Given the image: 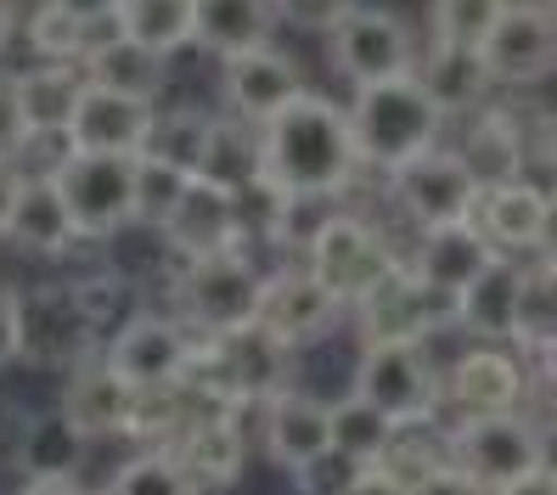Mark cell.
Masks as SVG:
<instances>
[{"instance_id":"cell-8","label":"cell","mask_w":557,"mask_h":495,"mask_svg":"<svg viewBox=\"0 0 557 495\" xmlns=\"http://www.w3.org/2000/svg\"><path fill=\"white\" fill-rule=\"evenodd\" d=\"M388 422H429L440 406V372L422 344H367L355 367V388Z\"/></svg>"},{"instance_id":"cell-29","label":"cell","mask_w":557,"mask_h":495,"mask_svg":"<svg viewBox=\"0 0 557 495\" xmlns=\"http://www.w3.org/2000/svg\"><path fill=\"white\" fill-rule=\"evenodd\" d=\"M253 175H259V129L232 119V113L209 119V147H203V163H198V181H209L220 191H237Z\"/></svg>"},{"instance_id":"cell-22","label":"cell","mask_w":557,"mask_h":495,"mask_svg":"<svg viewBox=\"0 0 557 495\" xmlns=\"http://www.w3.org/2000/svg\"><path fill=\"white\" fill-rule=\"evenodd\" d=\"M265 406V450L271 461H282V468H299V461H310L315 450L333 445V422H326V406L310 400V394L299 388H276Z\"/></svg>"},{"instance_id":"cell-30","label":"cell","mask_w":557,"mask_h":495,"mask_svg":"<svg viewBox=\"0 0 557 495\" xmlns=\"http://www.w3.org/2000/svg\"><path fill=\"white\" fill-rule=\"evenodd\" d=\"M293 231V197L265 181V175H253L232 191V243L248 248V243H276Z\"/></svg>"},{"instance_id":"cell-10","label":"cell","mask_w":557,"mask_h":495,"mask_svg":"<svg viewBox=\"0 0 557 495\" xmlns=\"http://www.w3.org/2000/svg\"><path fill=\"white\" fill-rule=\"evenodd\" d=\"M191 349H198V338H191L181 321H170V315H129L113 333L102 360L141 394V388L181 383L186 367H191Z\"/></svg>"},{"instance_id":"cell-46","label":"cell","mask_w":557,"mask_h":495,"mask_svg":"<svg viewBox=\"0 0 557 495\" xmlns=\"http://www.w3.org/2000/svg\"><path fill=\"white\" fill-rule=\"evenodd\" d=\"M17 355V305L0 299V360Z\"/></svg>"},{"instance_id":"cell-17","label":"cell","mask_w":557,"mask_h":495,"mask_svg":"<svg viewBox=\"0 0 557 495\" xmlns=\"http://www.w3.org/2000/svg\"><path fill=\"white\" fill-rule=\"evenodd\" d=\"M147 119H152V102H136V96H119V90H102V85H85L62 136H69L74 152H124V158H136L141 136H147Z\"/></svg>"},{"instance_id":"cell-47","label":"cell","mask_w":557,"mask_h":495,"mask_svg":"<svg viewBox=\"0 0 557 495\" xmlns=\"http://www.w3.org/2000/svg\"><path fill=\"white\" fill-rule=\"evenodd\" d=\"M17 495H85L74 479H28Z\"/></svg>"},{"instance_id":"cell-11","label":"cell","mask_w":557,"mask_h":495,"mask_svg":"<svg viewBox=\"0 0 557 495\" xmlns=\"http://www.w3.org/2000/svg\"><path fill=\"white\" fill-rule=\"evenodd\" d=\"M388 186H395L400 209H406L422 231L468 220V214H473V197H479V181L468 175V163L456 158V152H440V147L406 158L400 170H388Z\"/></svg>"},{"instance_id":"cell-23","label":"cell","mask_w":557,"mask_h":495,"mask_svg":"<svg viewBox=\"0 0 557 495\" xmlns=\"http://www.w3.org/2000/svg\"><path fill=\"white\" fill-rule=\"evenodd\" d=\"M12 90H17V113L28 136H62L85 90V74L79 62H40L28 74H12Z\"/></svg>"},{"instance_id":"cell-3","label":"cell","mask_w":557,"mask_h":495,"mask_svg":"<svg viewBox=\"0 0 557 495\" xmlns=\"http://www.w3.org/2000/svg\"><path fill=\"white\" fill-rule=\"evenodd\" d=\"M400 259L388 253L383 243V231H372L367 220H355V214H321L315 231H310V243H305V271L333 293V305H360L367 293L395 271Z\"/></svg>"},{"instance_id":"cell-48","label":"cell","mask_w":557,"mask_h":495,"mask_svg":"<svg viewBox=\"0 0 557 495\" xmlns=\"http://www.w3.org/2000/svg\"><path fill=\"white\" fill-rule=\"evenodd\" d=\"M12 197H17V170H12V163H0V225H7Z\"/></svg>"},{"instance_id":"cell-25","label":"cell","mask_w":557,"mask_h":495,"mask_svg":"<svg viewBox=\"0 0 557 495\" xmlns=\"http://www.w3.org/2000/svg\"><path fill=\"white\" fill-rule=\"evenodd\" d=\"M79 74H85V85H102V90H119V96H136V102H152L158 85H163V57L141 51L136 40H124L113 28V35H102L79 57Z\"/></svg>"},{"instance_id":"cell-26","label":"cell","mask_w":557,"mask_h":495,"mask_svg":"<svg viewBox=\"0 0 557 495\" xmlns=\"http://www.w3.org/2000/svg\"><path fill=\"white\" fill-rule=\"evenodd\" d=\"M411 79L422 85V96L440 108V113H462V108H479L484 96V69H479V51L468 46H445L434 40L429 57H422V69H411Z\"/></svg>"},{"instance_id":"cell-19","label":"cell","mask_w":557,"mask_h":495,"mask_svg":"<svg viewBox=\"0 0 557 495\" xmlns=\"http://www.w3.org/2000/svg\"><path fill=\"white\" fill-rule=\"evenodd\" d=\"M0 237H12L28 253H69L79 243V231H74L69 209H62L51 175H17V197H12V209H7Z\"/></svg>"},{"instance_id":"cell-36","label":"cell","mask_w":557,"mask_h":495,"mask_svg":"<svg viewBox=\"0 0 557 495\" xmlns=\"http://www.w3.org/2000/svg\"><path fill=\"white\" fill-rule=\"evenodd\" d=\"M108 495H191V479L181 473V461H175L170 450L152 445V450H141V456H129L124 468L113 473Z\"/></svg>"},{"instance_id":"cell-40","label":"cell","mask_w":557,"mask_h":495,"mask_svg":"<svg viewBox=\"0 0 557 495\" xmlns=\"http://www.w3.org/2000/svg\"><path fill=\"white\" fill-rule=\"evenodd\" d=\"M355 7V0H271V12H276V23H293V28H333L344 12Z\"/></svg>"},{"instance_id":"cell-43","label":"cell","mask_w":557,"mask_h":495,"mask_svg":"<svg viewBox=\"0 0 557 495\" xmlns=\"http://www.w3.org/2000/svg\"><path fill=\"white\" fill-rule=\"evenodd\" d=\"M344 495H411V484H406V479H395L388 468H377V461H367V468L355 473V484H349Z\"/></svg>"},{"instance_id":"cell-18","label":"cell","mask_w":557,"mask_h":495,"mask_svg":"<svg viewBox=\"0 0 557 495\" xmlns=\"http://www.w3.org/2000/svg\"><path fill=\"white\" fill-rule=\"evenodd\" d=\"M175 461H181V473L191 479V490H225V484H237L243 473V461H248V440H243V428L232 411H209L198 422H186L181 434L163 445Z\"/></svg>"},{"instance_id":"cell-45","label":"cell","mask_w":557,"mask_h":495,"mask_svg":"<svg viewBox=\"0 0 557 495\" xmlns=\"http://www.w3.org/2000/svg\"><path fill=\"white\" fill-rule=\"evenodd\" d=\"M490 495H557V479H552V468H535V473H523V479L490 490Z\"/></svg>"},{"instance_id":"cell-32","label":"cell","mask_w":557,"mask_h":495,"mask_svg":"<svg viewBox=\"0 0 557 495\" xmlns=\"http://www.w3.org/2000/svg\"><path fill=\"white\" fill-rule=\"evenodd\" d=\"M85 445H90V440L79 434L69 417L46 411V417H35V428L23 434V468H28V479H74Z\"/></svg>"},{"instance_id":"cell-31","label":"cell","mask_w":557,"mask_h":495,"mask_svg":"<svg viewBox=\"0 0 557 495\" xmlns=\"http://www.w3.org/2000/svg\"><path fill=\"white\" fill-rule=\"evenodd\" d=\"M209 147V113H191V108H170V113H152L147 119V136H141V158L158 163H175L181 175H198Z\"/></svg>"},{"instance_id":"cell-35","label":"cell","mask_w":557,"mask_h":495,"mask_svg":"<svg viewBox=\"0 0 557 495\" xmlns=\"http://www.w3.org/2000/svg\"><path fill=\"white\" fill-rule=\"evenodd\" d=\"M326 422H333V450L355 456V461H377L388 434H395V422H388L377 406H367L360 394H349V400L326 406Z\"/></svg>"},{"instance_id":"cell-21","label":"cell","mask_w":557,"mask_h":495,"mask_svg":"<svg viewBox=\"0 0 557 495\" xmlns=\"http://www.w3.org/2000/svg\"><path fill=\"white\" fill-rule=\"evenodd\" d=\"M158 231H163V237H170V248L186 253V259L237 248V243H232V191H220V186H209V181L191 175L186 191H181V203L170 209V220H163Z\"/></svg>"},{"instance_id":"cell-1","label":"cell","mask_w":557,"mask_h":495,"mask_svg":"<svg viewBox=\"0 0 557 495\" xmlns=\"http://www.w3.org/2000/svg\"><path fill=\"white\" fill-rule=\"evenodd\" d=\"M355 170L360 163L344 108L326 96L305 90L259 124V175L276 181L287 197H338Z\"/></svg>"},{"instance_id":"cell-4","label":"cell","mask_w":557,"mask_h":495,"mask_svg":"<svg viewBox=\"0 0 557 495\" xmlns=\"http://www.w3.org/2000/svg\"><path fill=\"white\" fill-rule=\"evenodd\" d=\"M259 265L243 248H220V253H198L186 259L181 271V310L186 326H198L203 338L214 333H232V326H248L259 315Z\"/></svg>"},{"instance_id":"cell-5","label":"cell","mask_w":557,"mask_h":495,"mask_svg":"<svg viewBox=\"0 0 557 495\" xmlns=\"http://www.w3.org/2000/svg\"><path fill=\"white\" fill-rule=\"evenodd\" d=\"M129 181H136V158L124 152H69L51 170V186L79 237H113L136 220Z\"/></svg>"},{"instance_id":"cell-7","label":"cell","mask_w":557,"mask_h":495,"mask_svg":"<svg viewBox=\"0 0 557 495\" xmlns=\"http://www.w3.org/2000/svg\"><path fill=\"white\" fill-rule=\"evenodd\" d=\"M326 51H333V69L360 90V85H383V79H406L417 69V40L411 28L383 12V7H355L326 28Z\"/></svg>"},{"instance_id":"cell-15","label":"cell","mask_w":557,"mask_h":495,"mask_svg":"<svg viewBox=\"0 0 557 495\" xmlns=\"http://www.w3.org/2000/svg\"><path fill=\"white\" fill-rule=\"evenodd\" d=\"M530 394V372L518 367V355H507L502 344H479L450 367V378L440 383V400H450L462 417H496V411H518Z\"/></svg>"},{"instance_id":"cell-38","label":"cell","mask_w":557,"mask_h":495,"mask_svg":"<svg viewBox=\"0 0 557 495\" xmlns=\"http://www.w3.org/2000/svg\"><path fill=\"white\" fill-rule=\"evenodd\" d=\"M502 0H434V40L445 46H479L484 28L496 23Z\"/></svg>"},{"instance_id":"cell-24","label":"cell","mask_w":557,"mask_h":495,"mask_svg":"<svg viewBox=\"0 0 557 495\" xmlns=\"http://www.w3.org/2000/svg\"><path fill=\"white\" fill-rule=\"evenodd\" d=\"M276 12L271 0H191V40L214 57H237L253 46H271Z\"/></svg>"},{"instance_id":"cell-16","label":"cell","mask_w":557,"mask_h":495,"mask_svg":"<svg viewBox=\"0 0 557 495\" xmlns=\"http://www.w3.org/2000/svg\"><path fill=\"white\" fill-rule=\"evenodd\" d=\"M265 333H276L287 349H299L310 338H321L326 326L338 321V305L333 293H326L305 265H293L282 276H265V287H259V315H253Z\"/></svg>"},{"instance_id":"cell-14","label":"cell","mask_w":557,"mask_h":495,"mask_svg":"<svg viewBox=\"0 0 557 495\" xmlns=\"http://www.w3.org/2000/svg\"><path fill=\"white\" fill-rule=\"evenodd\" d=\"M468 220L496 253H518V248H541L546 243L552 203H546V186L523 181V175H507V181L479 186Z\"/></svg>"},{"instance_id":"cell-33","label":"cell","mask_w":557,"mask_h":495,"mask_svg":"<svg viewBox=\"0 0 557 495\" xmlns=\"http://www.w3.org/2000/svg\"><path fill=\"white\" fill-rule=\"evenodd\" d=\"M102 35H113V23H79L62 7H51V0L28 17V46H35L46 62H79Z\"/></svg>"},{"instance_id":"cell-39","label":"cell","mask_w":557,"mask_h":495,"mask_svg":"<svg viewBox=\"0 0 557 495\" xmlns=\"http://www.w3.org/2000/svg\"><path fill=\"white\" fill-rule=\"evenodd\" d=\"M360 468H367V461H355V456H344V450L326 445V450H315L310 461H299V468H293V484H299V495H344Z\"/></svg>"},{"instance_id":"cell-34","label":"cell","mask_w":557,"mask_h":495,"mask_svg":"<svg viewBox=\"0 0 557 495\" xmlns=\"http://www.w3.org/2000/svg\"><path fill=\"white\" fill-rule=\"evenodd\" d=\"M552 305H557V293H552V265L541 259V265L530 271H518V299H512V344L523 349H552Z\"/></svg>"},{"instance_id":"cell-20","label":"cell","mask_w":557,"mask_h":495,"mask_svg":"<svg viewBox=\"0 0 557 495\" xmlns=\"http://www.w3.org/2000/svg\"><path fill=\"white\" fill-rule=\"evenodd\" d=\"M62 417H69L85 440H108L129 428V411H136V388H129L108 360H90V367L74 372L69 394H62Z\"/></svg>"},{"instance_id":"cell-2","label":"cell","mask_w":557,"mask_h":495,"mask_svg":"<svg viewBox=\"0 0 557 495\" xmlns=\"http://www.w3.org/2000/svg\"><path fill=\"white\" fill-rule=\"evenodd\" d=\"M355 163H377V170H400L406 158L429 152L440 141L445 113L422 96V85L406 79H383V85H360L355 102L344 108Z\"/></svg>"},{"instance_id":"cell-42","label":"cell","mask_w":557,"mask_h":495,"mask_svg":"<svg viewBox=\"0 0 557 495\" xmlns=\"http://www.w3.org/2000/svg\"><path fill=\"white\" fill-rule=\"evenodd\" d=\"M23 113H17V90H12V74H0V163H12L17 147H23Z\"/></svg>"},{"instance_id":"cell-28","label":"cell","mask_w":557,"mask_h":495,"mask_svg":"<svg viewBox=\"0 0 557 495\" xmlns=\"http://www.w3.org/2000/svg\"><path fill=\"white\" fill-rule=\"evenodd\" d=\"M113 28L152 57L191 46V0H119Z\"/></svg>"},{"instance_id":"cell-37","label":"cell","mask_w":557,"mask_h":495,"mask_svg":"<svg viewBox=\"0 0 557 495\" xmlns=\"http://www.w3.org/2000/svg\"><path fill=\"white\" fill-rule=\"evenodd\" d=\"M191 175H181L175 163H158V158H141L136 152V181H129V203H136V220L147 225H163L170 220V209L181 203Z\"/></svg>"},{"instance_id":"cell-44","label":"cell","mask_w":557,"mask_h":495,"mask_svg":"<svg viewBox=\"0 0 557 495\" xmlns=\"http://www.w3.org/2000/svg\"><path fill=\"white\" fill-rule=\"evenodd\" d=\"M51 7H62L69 17H79V23H113L119 0H51Z\"/></svg>"},{"instance_id":"cell-27","label":"cell","mask_w":557,"mask_h":495,"mask_svg":"<svg viewBox=\"0 0 557 495\" xmlns=\"http://www.w3.org/2000/svg\"><path fill=\"white\" fill-rule=\"evenodd\" d=\"M512 299H518V265L512 259H490V271L456 299V321H468L473 338H512Z\"/></svg>"},{"instance_id":"cell-49","label":"cell","mask_w":557,"mask_h":495,"mask_svg":"<svg viewBox=\"0 0 557 495\" xmlns=\"http://www.w3.org/2000/svg\"><path fill=\"white\" fill-rule=\"evenodd\" d=\"M12 35H17V7H12V0H0V51L12 46Z\"/></svg>"},{"instance_id":"cell-12","label":"cell","mask_w":557,"mask_h":495,"mask_svg":"<svg viewBox=\"0 0 557 495\" xmlns=\"http://www.w3.org/2000/svg\"><path fill=\"white\" fill-rule=\"evenodd\" d=\"M220 62H225V74H220L225 108L243 124H265L271 113H282L293 102V96H305V69L276 46H253V51L220 57Z\"/></svg>"},{"instance_id":"cell-13","label":"cell","mask_w":557,"mask_h":495,"mask_svg":"<svg viewBox=\"0 0 557 495\" xmlns=\"http://www.w3.org/2000/svg\"><path fill=\"white\" fill-rule=\"evenodd\" d=\"M490 259H496V248H490L473 220H456V225H429L417 237V253H411V282L429 287L434 299H445L456 310V299L490 271Z\"/></svg>"},{"instance_id":"cell-9","label":"cell","mask_w":557,"mask_h":495,"mask_svg":"<svg viewBox=\"0 0 557 495\" xmlns=\"http://www.w3.org/2000/svg\"><path fill=\"white\" fill-rule=\"evenodd\" d=\"M473 51H479V69H484L490 85H541L552 74V62H557L552 12L502 7Z\"/></svg>"},{"instance_id":"cell-6","label":"cell","mask_w":557,"mask_h":495,"mask_svg":"<svg viewBox=\"0 0 557 495\" xmlns=\"http://www.w3.org/2000/svg\"><path fill=\"white\" fill-rule=\"evenodd\" d=\"M445 456L462 468L473 484L502 490L523 473L546 468V440L530 417L518 411H496V417H462V428L445 440Z\"/></svg>"},{"instance_id":"cell-41","label":"cell","mask_w":557,"mask_h":495,"mask_svg":"<svg viewBox=\"0 0 557 495\" xmlns=\"http://www.w3.org/2000/svg\"><path fill=\"white\" fill-rule=\"evenodd\" d=\"M411 495H490V490L473 484L456 461H440V468H429L422 479H411Z\"/></svg>"}]
</instances>
